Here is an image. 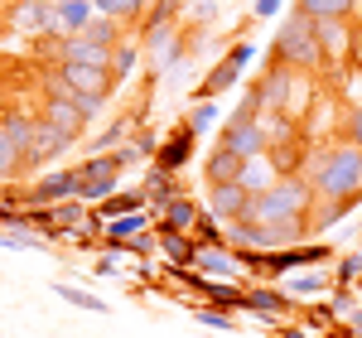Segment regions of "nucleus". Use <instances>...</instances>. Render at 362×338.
I'll return each mask as SVG.
<instances>
[{"label":"nucleus","instance_id":"obj_1","mask_svg":"<svg viewBox=\"0 0 362 338\" xmlns=\"http://www.w3.org/2000/svg\"><path fill=\"white\" fill-rule=\"evenodd\" d=\"M305 179L314 184L319 198H353V203H362V150L348 141L324 145L319 155H309Z\"/></svg>","mask_w":362,"mask_h":338},{"label":"nucleus","instance_id":"obj_2","mask_svg":"<svg viewBox=\"0 0 362 338\" xmlns=\"http://www.w3.org/2000/svg\"><path fill=\"white\" fill-rule=\"evenodd\" d=\"M271 58L295 68V73H319L324 68V39H319V20H309L305 10H290L276 29V44H271Z\"/></svg>","mask_w":362,"mask_h":338},{"label":"nucleus","instance_id":"obj_3","mask_svg":"<svg viewBox=\"0 0 362 338\" xmlns=\"http://www.w3.org/2000/svg\"><path fill=\"white\" fill-rule=\"evenodd\" d=\"M251 58H256V44H251V39H237V44H232V49L203 73V83H198L194 97H198V102H218L223 92H232V87L242 83V73L251 68Z\"/></svg>","mask_w":362,"mask_h":338},{"label":"nucleus","instance_id":"obj_4","mask_svg":"<svg viewBox=\"0 0 362 338\" xmlns=\"http://www.w3.org/2000/svg\"><path fill=\"white\" fill-rule=\"evenodd\" d=\"M218 145L237 150L242 160H261V155H271V131H266V116L232 112L223 121V131H218Z\"/></svg>","mask_w":362,"mask_h":338},{"label":"nucleus","instance_id":"obj_5","mask_svg":"<svg viewBox=\"0 0 362 338\" xmlns=\"http://www.w3.org/2000/svg\"><path fill=\"white\" fill-rule=\"evenodd\" d=\"M247 314L256 324H271L276 329L280 319L300 314V300L285 290V285H271V281H247Z\"/></svg>","mask_w":362,"mask_h":338},{"label":"nucleus","instance_id":"obj_6","mask_svg":"<svg viewBox=\"0 0 362 338\" xmlns=\"http://www.w3.org/2000/svg\"><path fill=\"white\" fill-rule=\"evenodd\" d=\"M121 189V165H116V155H87L83 165H78V198L83 203H107V198Z\"/></svg>","mask_w":362,"mask_h":338},{"label":"nucleus","instance_id":"obj_7","mask_svg":"<svg viewBox=\"0 0 362 338\" xmlns=\"http://www.w3.org/2000/svg\"><path fill=\"white\" fill-rule=\"evenodd\" d=\"M208 213L218 223H256V194L242 179L237 184H213L208 189Z\"/></svg>","mask_w":362,"mask_h":338},{"label":"nucleus","instance_id":"obj_8","mask_svg":"<svg viewBox=\"0 0 362 338\" xmlns=\"http://www.w3.org/2000/svg\"><path fill=\"white\" fill-rule=\"evenodd\" d=\"M58 83L68 87V97L73 92H92V97L112 102V92H116L112 68H102V63H58Z\"/></svg>","mask_w":362,"mask_h":338},{"label":"nucleus","instance_id":"obj_9","mask_svg":"<svg viewBox=\"0 0 362 338\" xmlns=\"http://www.w3.org/2000/svg\"><path fill=\"white\" fill-rule=\"evenodd\" d=\"M194 150H198V131L189 126V121H179L165 141H160V155H155L150 165L165 169V174H184V169L194 165Z\"/></svg>","mask_w":362,"mask_h":338},{"label":"nucleus","instance_id":"obj_10","mask_svg":"<svg viewBox=\"0 0 362 338\" xmlns=\"http://www.w3.org/2000/svg\"><path fill=\"white\" fill-rule=\"evenodd\" d=\"M73 136L68 131H58L49 116H39L34 121V141H29V150H25V165H54V160H63L68 150H73Z\"/></svg>","mask_w":362,"mask_h":338},{"label":"nucleus","instance_id":"obj_11","mask_svg":"<svg viewBox=\"0 0 362 338\" xmlns=\"http://www.w3.org/2000/svg\"><path fill=\"white\" fill-rule=\"evenodd\" d=\"M280 285H285V290H290L300 305H309V300L334 295V271H324V266H305V271H290Z\"/></svg>","mask_w":362,"mask_h":338},{"label":"nucleus","instance_id":"obj_12","mask_svg":"<svg viewBox=\"0 0 362 338\" xmlns=\"http://www.w3.org/2000/svg\"><path fill=\"white\" fill-rule=\"evenodd\" d=\"M247 174V160L237 155V150H227V145H213L208 155H203V184L213 189V184H237Z\"/></svg>","mask_w":362,"mask_h":338},{"label":"nucleus","instance_id":"obj_13","mask_svg":"<svg viewBox=\"0 0 362 338\" xmlns=\"http://www.w3.org/2000/svg\"><path fill=\"white\" fill-rule=\"evenodd\" d=\"M150 213H155V227H169V232H194L203 203H198L194 194H179V198H169L165 208H150Z\"/></svg>","mask_w":362,"mask_h":338},{"label":"nucleus","instance_id":"obj_14","mask_svg":"<svg viewBox=\"0 0 362 338\" xmlns=\"http://www.w3.org/2000/svg\"><path fill=\"white\" fill-rule=\"evenodd\" d=\"M194 271H203L208 281H242V285H247L242 261H237V252H232V247H203V256H198Z\"/></svg>","mask_w":362,"mask_h":338},{"label":"nucleus","instance_id":"obj_15","mask_svg":"<svg viewBox=\"0 0 362 338\" xmlns=\"http://www.w3.org/2000/svg\"><path fill=\"white\" fill-rule=\"evenodd\" d=\"M198 305H218V310H227V314H247V285H237V281H208V276H203Z\"/></svg>","mask_w":362,"mask_h":338},{"label":"nucleus","instance_id":"obj_16","mask_svg":"<svg viewBox=\"0 0 362 338\" xmlns=\"http://www.w3.org/2000/svg\"><path fill=\"white\" fill-rule=\"evenodd\" d=\"M160 232V261L169 266H198L203 247L194 242V232H169V227H155Z\"/></svg>","mask_w":362,"mask_h":338},{"label":"nucleus","instance_id":"obj_17","mask_svg":"<svg viewBox=\"0 0 362 338\" xmlns=\"http://www.w3.org/2000/svg\"><path fill=\"white\" fill-rule=\"evenodd\" d=\"M39 116H49L58 131H68L73 141H83V131H87V116L78 112V102L73 97H44V112Z\"/></svg>","mask_w":362,"mask_h":338},{"label":"nucleus","instance_id":"obj_18","mask_svg":"<svg viewBox=\"0 0 362 338\" xmlns=\"http://www.w3.org/2000/svg\"><path fill=\"white\" fill-rule=\"evenodd\" d=\"M54 15H58V34L73 39V34H83L97 20V5L92 0H54Z\"/></svg>","mask_w":362,"mask_h":338},{"label":"nucleus","instance_id":"obj_19","mask_svg":"<svg viewBox=\"0 0 362 338\" xmlns=\"http://www.w3.org/2000/svg\"><path fill=\"white\" fill-rule=\"evenodd\" d=\"M184 5H194V0H155L150 10H145V20H140V39H150V34H165V29H179V10Z\"/></svg>","mask_w":362,"mask_h":338},{"label":"nucleus","instance_id":"obj_20","mask_svg":"<svg viewBox=\"0 0 362 338\" xmlns=\"http://www.w3.org/2000/svg\"><path fill=\"white\" fill-rule=\"evenodd\" d=\"M10 25L25 29V34H49V29L58 34V15L49 0H29V5H20V15H10Z\"/></svg>","mask_w":362,"mask_h":338},{"label":"nucleus","instance_id":"obj_21","mask_svg":"<svg viewBox=\"0 0 362 338\" xmlns=\"http://www.w3.org/2000/svg\"><path fill=\"white\" fill-rule=\"evenodd\" d=\"M140 208H150V194L145 189H116L107 203H97L92 213L102 218V223H112V218H126V213H140Z\"/></svg>","mask_w":362,"mask_h":338},{"label":"nucleus","instance_id":"obj_22","mask_svg":"<svg viewBox=\"0 0 362 338\" xmlns=\"http://www.w3.org/2000/svg\"><path fill=\"white\" fill-rule=\"evenodd\" d=\"M140 63H145V44H140V39H121V44L112 49V78H116V87L126 83Z\"/></svg>","mask_w":362,"mask_h":338},{"label":"nucleus","instance_id":"obj_23","mask_svg":"<svg viewBox=\"0 0 362 338\" xmlns=\"http://www.w3.org/2000/svg\"><path fill=\"white\" fill-rule=\"evenodd\" d=\"M295 10H305L309 20H353L358 15V0H295Z\"/></svg>","mask_w":362,"mask_h":338},{"label":"nucleus","instance_id":"obj_24","mask_svg":"<svg viewBox=\"0 0 362 338\" xmlns=\"http://www.w3.org/2000/svg\"><path fill=\"white\" fill-rule=\"evenodd\" d=\"M83 39L92 44V49H102V54H112L116 44L126 39V25H121V20H107V15H97V20H92V25L83 29Z\"/></svg>","mask_w":362,"mask_h":338},{"label":"nucleus","instance_id":"obj_25","mask_svg":"<svg viewBox=\"0 0 362 338\" xmlns=\"http://www.w3.org/2000/svg\"><path fill=\"white\" fill-rule=\"evenodd\" d=\"M54 223H58L63 237L78 232V227L92 223V203H83V198H63V203H54Z\"/></svg>","mask_w":362,"mask_h":338},{"label":"nucleus","instance_id":"obj_26","mask_svg":"<svg viewBox=\"0 0 362 338\" xmlns=\"http://www.w3.org/2000/svg\"><path fill=\"white\" fill-rule=\"evenodd\" d=\"M92 5H97V15H107V20L140 25V20H145V10H150L155 0H92Z\"/></svg>","mask_w":362,"mask_h":338},{"label":"nucleus","instance_id":"obj_27","mask_svg":"<svg viewBox=\"0 0 362 338\" xmlns=\"http://www.w3.org/2000/svg\"><path fill=\"white\" fill-rule=\"evenodd\" d=\"M353 208H358L353 198H319V208H314V218H309V223H314V237H319V232H329V227H338Z\"/></svg>","mask_w":362,"mask_h":338},{"label":"nucleus","instance_id":"obj_28","mask_svg":"<svg viewBox=\"0 0 362 338\" xmlns=\"http://www.w3.org/2000/svg\"><path fill=\"white\" fill-rule=\"evenodd\" d=\"M54 295H58V300H68L73 310H83V314H112V305H107L102 295L83 290V285H54Z\"/></svg>","mask_w":362,"mask_h":338},{"label":"nucleus","instance_id":"obj_29","mask_svg":"<svg viewBox=\"0 0 362 338\" xmlns=\"http://www.w3.org/2000/svg\"><path fill=\"white\" fill-rule=\"evenodd\" d=\"M131 136H136V126H131V121L121 116V121H112V126H107V131H102L97 141L87 145V155H112V150H121V145L131 141Z\"/></svg>","mask_w":362,"mask_h":338},{"label":"nucleus","instance_id":"obj_30","mask_svg":"<svg viewBox=\"0 0 362 338\" xmlns=\"http://www.w3.org/2000/svg\"><path fill=\"white\" fill-rule=\"evenodd\" d=\"M194 242L198 247H232V242H227V223H218V218L208 213V203H203V213H198V223H194Z\"/></svg>","mask_w":362,"mask_h":338},{"label":"nucleus","instance_id":"obj_31","mask_svg":"<svg viewBox=\"0 0 362 338\" xmlns=\"http://www.w3.org/2000/svg\"><path fill=\"white\" fill-rule=\"evenodd\" d=\"M0 247H10V252H49V237H39L29 227H0Z\"/></svg>","mask_w":362,"mask_h":338},{"label":"nucleus","instance_id":"obj_32","mask_svg":"<svg viewBox=\"0 0 362 338\" xmlns=\"http://www.w3.org/2000/svg\"><path fill=\"white\" fill-rule=\"evenodd\" d=\"M20 169H25V150L10 141V136H5V126H0V189H5V184H15V174H20Z\"/></svg>","mask_w":362,"mask_h":338},{"label":"nucleus","instance_id":"obj_33","mask_svg":"<svg viewBox=\"0 0 362 338\" xmlns=\"http://www.w3.org/2000/svg\"><path fill=\"white\" fill-rule=\"evenodd\" d=\"M34 121H39V116H29V112H5V116H0L5 136L20 145V150H29V141H34Z\"/></svg>","mask_w":362,"mask_h":338},{"label":"nucleus","instance_id":"obj_34","mask_svg":"<svg viewBox=\"0 0 362 338\" xmlns=\"http://www.w3.org/2000/svg\"><path fill=\"white\" fill-rule=\"evenodd\" d=\"M300 319H305V329H334L338 310L334 300H309V305H300Z\"/></svg>","mask_w":362,"mask_h":338},{"label":"nucleus","instance_id":"obj_35","mask_svg":"<svg viewBox=\"0 0 362 338\" xmlns=\"http://www.w3.org/2000/svg\"><path fill=\"white\" fill-rule=\"evenodd\" d=\"M194 324H203V329H218V334H237V314L218 310V305H194Z\"/></svg>","mask_w":362,"mask_h":338},{"label":"nucleus","instance_id":"obj_36","mask_svg":"<svg viewBox=\"0 0 362 338\" xmlns=\"http://www.w3.org/2000/svg\"><path fill=\"white\" fill-rule=\"evenodd\" d=\"M276 179H280V174H271V169H266V155H261V160H247V174H242V184H247L251 194H266Z\"/></svg>","mask_w":362,"mask_h":338},{"label":"nucleus","instance_id":"obj_37","mask_svg":"<svg viewBox=\"0 0 362 338\" xmlns=\"http://www.w3.org/2000/svg\"><path fill=\"white\" fill-rule=\"evenodd\" d=\"M362 281V252H343L334 261V285H353Z\"/></svg>","mask_w":362,"mask_h":338},{"label":"nucleus","instance_id":"obj_38","mask_svg":"<svg viewBox=\"0 0 362 338\" xmlns=\"http://www.w3.org/2000/svg\"><path fill=\"white\" fill-rule=\"evenodd\" d=\"M160 252V232L150 227V232H140V237H131L126 247H121V256H140V261H150V256Z\"/></svg>","mask_w":362,"mask_h":338},{"label":"nucleus","instance_id":"obj_39","mask_svg":"<svg viewBox=\"0 0 362 338\" xmlns=\"http://www.w3.org/2000/svg\"><path fill=\"white\" fill-rule=\"evenodd\" d=\"M184 121L194 126L198 136H203V131H213V126H218V102H194V112L184 116Z\"/></svg>","mask_w":362,"mask_h":338},{"label":"nucleus","instance_id":"obj_40","mask_svg":"<svg viewBox=\"0 0 362 338\" xmlns=\"http://www.w3.org/2000/svg\"><path fill=\"white\" fill-rule=\"evenodd\" d=\"M343 141L362 150V102H358V107H353L348 116H343Z\"/></svg>","mask_w":362,"mask_h":338},{"label":"nucleus","instance_id":"obj_41","mask_svg":"<svg viewBox=\"0 0 362 338\" xmlns=\"http://www.w3.org/2000/svg\"><path fill=\"white\" fill-rule=\"evenodd\" d=\"M73 102H78V112H83L87 121H97L102 107H107V97H92V92H73Z\"/></svg>","mask_w":362,"mask_h":338},{"label":"nucleus","instance_id":"obj_42","mask_svg":"<svg viewBox=\"0 0 362 338\" xmlns=\"http://www.w3.org/2000/svg\"><path fill=\"white\" fill-rule=\"evenodd\" d=\"M112 155H116V165H121V169H136V165H145V155L136 150V141H126L121 150H112Z\"/></svg>","mask_w":362,"mask_h":338},{"label":"nucleus","instance_id":"obj_43","mask_svg":"<svg viewBox=\"0 0 362 338\" xmlns=\"http://www.w3.org/2000/svg\"><path fill=\"white\" fill-rule=\"evenodd\" d=\"M280 5H285V0H256V5H251V20H276Z\"/></svg>","mask_w":362,"mask_h":338},{"label":"nucleus","instance_id":"obj_44","mask_svg":"<svg viewBox=\"0 0 362 338\" xmlns=\"http://www.w3.org/2000/svg\"><path fill=\"white\" fill-rule=\"evenodd\" d=\"M271 338H309V329H305V324H295V319H280Z\"/></svg>","mask_w":362,"mask_h":338},{"label":"nucleus","instance_id":"obj_45","mask_svg":"<svg viewBox=\"0 0 362 338\" xmlns=\"http://www.w3.org/2000/svg\"><path fill=\"white\" fill-rule=\"evenodd\" d=\"M116 271H121V256H116V252L97 256V276H116Z\"/></svg>","mask_w":362,"mask_h":338},{"label":"nucleus","instance_id":"obj_46","mask_svg":"<svg viewBox=\"0 0 362 338\" xmlns=\"http://www.w3.org/2000/svg\"><path fill=\"white\" fill-rule=\"evenodd\" d=\"M194 15H198V20H203V25H208V20L218 15V5H213V0H198V5H194Z\"/></svg>","mask_w":362,"mask_h":338},{"label":"nucleus","instance_id":"obj_47","mask_svg":"<svg viewBox=\"0 0 362 338\" xmlns=\"http://www.w3.org/2000/svg\"><path fill=\"white\" fill-rule=\"evenodd\" d=\"M348 329H353V334L362 338V305H358V310H353V314H348Z\"/></svg>","mask_w":362,"mask_h":338},{"label":"nucleus","instance_id":"obj_48","mask_svg":"<svg viewBox=\"0 0 362 338\" xmlns=\"http://www.w3.org/2000/svg\"><path fill=\"white\" fill-rule=\"evenodd\" d=\"M194 5H198V0H194Z\"/></svg>","mask_w":362,"mask_h":338}]
</instances>
